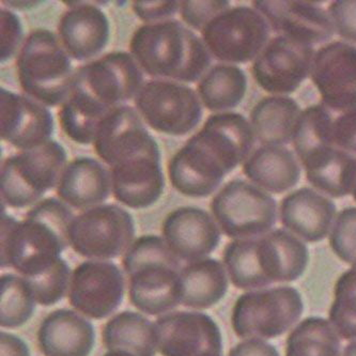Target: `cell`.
<instances>
[{
	"instance_id": "obj_1",
	"label": "cell",
	"mask_w": 356,
	"mask_h": 356,
	"mask_svg": "<svg viewBox=\"0 0 356 356\" xmlns=\"http://www.w3.org/2000/svg\"><path fill=\"white\" fill-rule=\"evenodd\" d=\"M252 125L240 113L209 117L202 130L169 162V180L185 196L202 198L216 192L225 176L250 158Z\"/></svg>"
},
{
	"instance_id": "obj_2",
	"label": "cell",
	"mask_w": 356,
	"mask_h": 356,
	"mask_svg": "<svg viewBox=\"0 0 356 356\" xmlns=\"http://www.w3.org/2000/svg\"><path fill=\"white\" fill-rule=\"evenodd\" d=\"M141 87L140 69L132 56L123 51L107 54L79 67L59 111L63 132L77 144H91L101 121L136 97Z\"/></svg>"
},
{
	"instance_id": "obj_3",
	"label": "cell",
	"mask_w": 356,
	"mask_h": 356,
	"mask_svg": "<svg viewBox=\"0 0 356 356\" xmlns=\"http://www.w3.org/2000/svg\"><path fill=\"white\" fill-rule=\"evenodd\" d=\"M73 213L58 199L47 198L28 211L25 220L1 216V268H13L25 280L57 264L69 243Z\"/></svg>"
},
{
	"instance_id": "obj_4",
	"label": "cell",
	"mask_w": 356,
	"mask_h": 356,
	"mask_svg": "<svg viewBox=\"0 0 356 356\" xmlns=\"http://www.w3.org/2000/svg\"><path fill=\"white\" fill-rule=\"evenodd\" d=\"M222 258L234 286L252 290L298 280L307 268L309 252L294 234L277 229L234 240L225 248Z\"/></svg>"
},
{
	"instance_id": "obj_5",
	"label": "cell",
	"mask_w": 356,
	"mask_h": 356,
	"mask_svg": "<svg viewBox=\"0 0 356 356\" xmlns=\"http://www.w3.org/2000/svg\"><path fill=\"white\" fill-rule=\"evenodd\" d=\"M130 49L147 74L193 83L211 63L204 42L175 19L141 26L135 31Z\"/></svg>"
},
{
	"instance_id": "obj_6",
	"label": "cell",
	"mask_w": 356,
	"mask_h": 356,
	"mask_svg": "<svg viewBox=\"0 0 356 356\" xmlns=\"http://www.w3.org/2000/svg\"><path fill=\"white\" fill-rule=\"evenodd\" d=\"M129 296L137 309L162 315L181 303L180 259L158 236L137 238L125 252Z\"/></svg>"
},
{
	"instance_id": "obj_7",
	"label": "cell",
	"mask_w": 356,
	"mask_h": 356,
	"mask_svg": "<svg viewBox=\"0 0 356 356\" xmlns=\"http://www.w3.org/2000/svg\"><path fill=\"white\" fill-rule=\"evenodd\" d=\"M22 88L45 106L65 102L72 90V65L58 38L47 29L28 35L17 61Z\"/></svg>"
},
{
	"instance_id": "obj_8",
	"label": "cell",
	"mask_w": 356,
	"mask_h": 356,
	"mask_svg": "<svg viewBox=\"0 0 356 356\" xmlns=\"http://www.w3.org/2000/svg\"><path fill=\"white\" fill-rule=\"evenodd\" d=\"M67 153L59 143L22 151L6 159L0 172V192L11 208H26L40 200L60 180Z\"/></svg>"
},
{
	"instance_id": "obj_9",
	"label": "cell",
	"mask_w": 356,
	"mask_h": 356,
	"mask_svg": "<svg viewBox=\"0 0 356 356\" xmlns=\"http://www.w3.org/2000/svg\"><path fill=\"white\" fill-rule=\"evenodd\" d=\"M303 312L301 293L290 286L246 292L232 308V329L240 338L273 339L287 333Z\"/></svg>"
},
{
	"instance_id": "obj_10",
	"label": "cell",
	"mask_w": 356,
	"mask_h": 356,
	"mask_svg": "<svg viewBox=\"0 0 356 356\" xmlns=\"http://www.w3.org/2000/svg\"><path fill=\"white\" fill-rule=\"evenodd\" d=\"M211 210L222 232L236 240L268 234L277 218L275 199L240 179L225 185L213 198Z\"/></svg>"
},
{
	"instance_id": "obj_11",
	"label": "cell",
	"mask_w": 356,
	"mask_h": 356,
	"mask_svg": "<svg viewBox=\"0 0 356 356\" xmlns=\"http://www.w3.org/2000/svg\"><path fill=\"white\" fill-rule=\"evenodd\" d=\"M270 25L260 12L250 7L229 8L218 14L202 31L209 53L228 63L257 58L268 42Z\"/></svg>"
},
{
	"instance_id": "obj_12",
	"label": "cell",
	"mask_w": 356,
	"mask_h": 356,
	"mask_svg": "<svg viewBox=\"0 0 356 356\" xmlns=\"http://www.w3.org/2000/svg\"><path fill=\"white\" fill-rule=\"evenodd\" d=\"M135 236L130 213L117 204L89 209L69 227V243L83 257L113 259L127 252Z\"/></svg>"
},
{
	"instance_id": "obj_13",
	"label": "cell",
	"mask_w": 356,
	"mask_h": 356,
	"mask_svg": "<svg viewBox=\"0 0 356 356\" xmlns=\"http://www.w3.org/2000/svg\"><path fill=\"white\" fill-rule=\"evenodd\" d=\"M135 105L149 127L158 132L182 136L202 120V106L196 92L175 81H149L135 97Z\"/></svg>"
},
{
	"instance_id": "obj_14",
	"label": "cell",
	"mask_w": 356,
	"mask_h": 356,
	"mask_svg": "<svg viewBox=\"0 0 356 356\" xmlns=\"http://www.w3.org/2000/svg\"><path fill=\"white\" fill-rule=\"evenodd\" d=\"M314 57L312 45L278 35L270 40L254 59V81L266 92L273 95L294 92L312 72Z\"/></svg>"
},
{
	"instance_id": "obj_15",
	"label": "cell",
	"mask_w": 356,
	"mask_h": 356,
	"mask_svg": "<svg viewBox=\"0 0 356 356\" xmlns=\"http://www.w3.org/2000/svg\"><path fill=\"white\" fill-rule=\"evenodd\" d=\"M154 330L163 356H222L220 327L204 312L166 314L155 321Z\"/></svg>"
},
{
	"instance_id": "obj_16",
	"label": "cell",
	"mask_w": 356,
	"mask_h": 356,
	"mask_svg": "<svg viewBox=\"0 0 356 356\" xmlns=\"http://www.w3.org/2000/svg\"><path fill=\"white\" fill-rule=\"evenodd\" d=\"M124 277L113 262L89 260L79 264L70 282V304L91 319H104L120 306Z\"/></svg>"
},
{
	"instance_id": "obj_17",
	"label": "cell",
	"mask_w": 356,
	"mask_h": 356,
	"mask_svg": "<svg viewBox=\"0 0 356 356\" xmlns=\"http://www.w3.org/2000/svg\"><path fill=\"white\" fill-rule=\"evenodd\" d=\"M111 190L121 204L146 209L158 202L164 191L159 146L125 155L111 167Z\"/></svg>"
},
{
	"instance_id": "obj_18",
	"label": "cell",
	"mask_w": 356,
	"mask_h": 356,
	"mask_svg": "<svg viewBox=\"0 0 356 356\" xmlns=\"http://www.w3.org/2000/svg\"><path fill=\"white\" fill-rule=\"evenodd\" d=\"M310 74L324 106L338 113L356 107V47L341 41L324 45Z\"/></svg>"
},
{
	"instance_id": "obj_19",
	"label": "cell",
	"mask_w": 356,
	"mask_h": 356,
	"mask_svg": "<svg viewBox=\"0 0 356 356\" xmlns=\"http://www.w3.org/2000/svg\"><path fill=\"white\" fill-rule=\"evenodd\" d=\"M54 117L45 105L31 97L0 90L1 139L22 151L31 150L49 141Z\"/></svg>"
},
{
	"instance_id": "obj_20",
	"label": "cell",
	"mask_w": 356,
	"mask_h": 356,
	"mask_svg": "<svg viewBox=\"0 0 356 356\" xmlns=\"http://www.w3.org/2000/svg\"><path fill=\"white\" fill-rule=\"evenodd\" d=\"M254 8L280 35L320 44L334 35L330 14L312 1H254Z\"/></svg>"
},
{
	"instance_id": "obj_21",
	"label": "cell",
	"mask_w": 356,
	"mask_h": 356,
	"mask_svg": "<svg viewBox=\"0 0 356 356\" xmlns=\"http://www.w3.org/2000/svg\"><path fill=\"white\" fill-rule=\"evenodd\" d=\"M163 236L177 257L188 264L204 259L220 242L216 222L196 207H182L169 213L163 222Z\"/></svg>"
},
{
	"instance_id": "obj_22",
	"label": "cell",
	"mask_w": 356,
	"mask_h": 356,
	"mask_svg": "<svg viewBox=\"0 0 356 356\" xmlns=\"http://www.w3.org/2000/svg\"><path fill=\"white\" fill-rule=\"evenodd\" d=\"M336 216L331 199L309 188L284 197L280 204L282 226L308 243H317L329 234Z\"/></svg>"
},
{
	"instance_id": "obj_23",
	"label": "cell",
	"mask_w": 356,
	"mask_h": 356,
	"mask_svg": "<svg viewBox=\"0 0 356 356\" xmlns=\"http://www.w3.org/2000/svg\"><path fill=\"white\" fill-rule=\"evenodd\" d=\"M93 144L97 154L111 167L122 155L158 143L145 127L138 113L122 105L101 121Z\"/></svg>"
},
{
	"instance_id": "obj_24",
	"label": "cell",
	"mask_w": 356,
	"mask_h": 356,
	"mask_svg": "<svg viewBox=\"0 0 356 356\" xmlns=\"http://www.w3.org/2000/svg\"><path fill=\"white\" fill-rule=\"evenodd\" d=\"M73 5L59 22L61 43L72 58L86 60L99 55L109 40V22L99 8Z\"/></svg>"
},
{
	"instance_id": "obj_25",
	"label": "cell",
	"mask_w": 356,
	"mask_h": 356,
	"mask_svg": "<svg viewBox=\"0 0 356 356\" xmlns=\"http://www.w3.org/2000/svg\"><path fill=\"white\" fill-rule=\"evenodd\" d=\"M38 340L45 356H89L95 346V327L76 312L57 309L42 321Z\"/></svg>"
},
{
	"instance_id": "obj_26",
	"label": "cell",
	"mask_w": 356,
	"mask_h": 356,
	"mask_svg": "<svg viewBox=\"0 0 356 356\" xmlns=\"http://www.w3.org/2000/svg\"><path fill=\"white\" fill-rule=\"evenodd\" d=\"M111 177L99 161L81 156L70 163L57 186L58 196L75 209L95 208L109 197Z\"/></svg>"
},
{
	"instance_id": "obj_27",
	"label": "cell",
	"mask_w": 356,
	"mask_h": 356,
	"mask_svg": "<svg viewBox=\"0 0 356 356\" xmlns=\"http://www.w3.org/2000/svg\"><path fill=\"white\" fill-rule=\"evenodd\" d=\"M243 172L258 188L274 194L291 190L301 179L296 155L282 146H262L243 165Z\"/></svg>"
},
{
	"instance_id": "obj_28",
	"label": "cell",
	"mask_w": 356,
	"mask_h": 356,
	"mask_svg": "<svg viewBox=\"0 0 356 356\" xmlns=\"http://www.w3.org/2000/svg\"><path fill=\"white\" fill-rule=\"evenodd\" d=\"M301 113V108L291 97H264L250 113L254 136L264 146L288 144L293 138Z\"/></svg>"
},
{
	"instance_id": "obj_29",
	"label": "cell",
	"mask_w": 356,
	"mask_h": 356,
	"mask_svg": "<svg viewBox=\"0 0 356 356\" xmlns=\"http://www.w3.org/2000/svg\"><path fill=\"white\" fill-rule=\"evenodd\" d=\"M181 304L208 309L218 304L228 290L226 270L212 258L190 262L180 272Z\"/></svg>"
},
{
	"instance_id": "obj_30",
	"label": "cell",
	"mask_w": 356,
	"mask_h": 356,
	"mask_svg": "<svg viewBox=\"0 0 356 356\" xmlns=\"http://www.w3.org/2000/svg\"><path fill=\"white\" fill-rule=\"evenodd\" d=\"M308 182L333 198L352 193L356 176V160L346 151L327 149L303 163Z\"/></svg>"
},
{
	"instance_id": "obj_31",
	"label": "cell",
	"mask_w": 356,
	"mask_h": 356,
	"mask_svg": "<svg viewBox=\"0 0 356 356\" xmlns=\"http://www.w3.org/2000/svg\"><path fill=\"white\" fill-rule=\"evenodd\" d=\"M103 343L109 351H125L135 356H155L158 350L154 324L138 312H120L102 331Z\"/></svg>"
},
{
	"instance_id": "obj_32",
	"label": "cell",
	"mask_w": 356,
	"mask_h": 356,
	"mask_svg": "<svg viewBox=\"0 0 356 356\" xmlns=\"http://www.w3.org/2000/svg\"><path fill=\"white\" fill-rule=\"evenodd\" d=\"M248 90V77L236 65H218L202 77L198 85L199 97L212 111H229L238 106Z\"/></svg>"
},
{
	"instance_id": "obj_33",
	"label": "cell",
	"mask_w": 356,
	"mask_h": 356,
	"mask_svg": "<svg viewBox=\"0 0 356 356\" xmlns=\"http://www.w3.org/2000/svg\"><path fill=\"white\" fill-rule=\"evenodd\" d=\"M286 356H341L339 335L324 318H306L288 336Z\"/></svg>"
},
{
	"instance_id": "obj_34",
	"label": "cell",
	"mask_w": 356,
	"mask_h": 356,
	"mask_svg": "<svg viewBox=\"0 0 356 356\" xmlns=\"http://www.w3.org/2000/svg\"><path fill=\"white\" fill-rule=\"evenodd\" d=\"M331 111L322 105H314L302 111L294 132V149L302 163L314 155L335 147Z\"/></svg>"
},
{
	"instance_id": "obj_35",
	"label": "cell",
	"mask_w": 356,
	"mask_h": 356,
	"mask_svg": "<svg viewBox=\"0 0 356 356\" xmlns=\"http://www.w3.org/2000/svg\"><path fill=\"white\" fill-rule=\"evenodd\" d=\"M35 298L24 277L5 274L0 278V325L15 329L33 317Z\"/></svg>"
},
{
	"instance_id": "obj_36",
	"label": "cell",
	"mask_w": 356,
	"mask_h": 356,
	"mask_svg": "<svg viewBox=\"0 0 356 356\" xmlns=\"http://www.w3.org/2000/svg\"><path fill=\"white\" fill-rule=\"evenodd\" d=\"M334 296L329 312L330 322L339 337L356 339V261L338 278Z\"/></svg>"
},
{
	"instance_id": "obj_37",
	"label": "cell",
	"mask_w": 356,
	"mask_h": 356,
	"mask_svg": "<svg viewBox=\"0 0 356 356\" xmlns=\"http://www.w3.org/2000/svg\"><path fill=\"white\" fill-rule=\"evenodd\" d=\"M71 270L67 262L61 258L58 264L45 273L31 280H26L31 284L35 301L40 305L51 306L67 293L70 287Z\"/></svg>"
},
{
	"instance_id": "obj_38",
	"label": "cell",
	"mask_w": 356,
	"mask_h": 356,
	"mask_svg": "<svg viewBox=\"0 0 356 356\" xmlns=\"http://www.w3.org/2000/svg\"><path fill=\"white\" fill-rule=\"evenodd\" d=\"M334 254L346 264L356 261V208H346L335 218L330 234Z\"/></svg>"
},
{
	"instance_id": "obj_39",
	"label": "cell",
	"mask_w": 356,
	"mask_h": 356,
	"mask_svg": "<svg viewBox=\"0 0 356 356\" xmlns=\"http://www.w3.org/2000/svg\"><path fill=\"white\" fill-rule=\"evenodd\" d=\"M226 0L214 1H181V17L185 23L197 31H204V28L218 14L229 9Z\"/></svg>"
},
{
	"instance_id": "obj_40",
	"label": "cell",
	"mask_w": 356,
	"mask_h": 356,
	"mask_svg": "<svg viewBox=\"0 0 356 356\" xmlns=\"http://www.w3.org/2000/svg\"><path fill=\"white\" fill-rule=\"evenodd\" d=\"M0 56L1 63H6L17 53L23 38V26L17 14L7 9L0 11Z\"/></svg>"
},
{
	"instance_id": "obj_41",
	"label": "cell",
	"mask_w": 356,
	"mask_h": 356,
	"mask_svg": "<svg viewBox=\"0 0 356 356\" xmlns=\"http://www.w3.org/2000/svg\"><path fill=\"white\" fill-rule=\"evenodd\" d=\"M334 28L343 39L356 42V1L339 0L329 8Z\"/></svg>"
},
{
	"instance_id": "obj_42",
	"label": "cell",
	"mask_w": 356,
	"mask_h": 356,
	"mask_svg": "<svg viewBox=\"0 0 356 356\" xmlns=\"http://www.w3.org/2000/svg\"><path fill=\"white\" fill-rule=\"evenodd\" d=\"M333 140L340 150L356 153V107L334 118Z\"/></svg>"
},
{
	"instance_id": "obj_43",
	"label": "cell",
	"mask_w": 356,
	"mask_h": 356,
	"mask_svg": "<svg viewBox=\"0 0 356 356\" xmlns=\"http://www.w3.org/2000/svg\"><path fill=\"white\" fill-rule=\"evenodd\" d=\"M179 1H134L133 10L139 19L144 22H162L172 17L180 9Z\"/></svg>"
},
{
	"instance_id": "obj_44",
	"label": "cell",
	"mask_w": 356,
	"mask_h": 356,
	"mask_svg": "<svg viewBox=\"0 0 356 356\" xmlns=\"http://www.w3.org/2000/svg\"><path fill=\"white\" fill-rule=\"evenodd\" d=\"M229 356H280L273 345L261 339H246L229 351Z\"/></svg>"
},
{
	"instance_id": "obj_45",
	"label": "cell",
	"mask_w": 356,
	"mask_h": 356,
	"mask_svg": "<svg viewBox=\"0 0 356 356\" xmlns=\"http://www.w3.org/2000/svg\"><path fill=\"white\" fill-rule=\"evenodd\" d=\"M0 356H31L29 348L22 338L13 334L0 333Z\"/></svg>"
},
{
	"instance_id": "obj_46",
	"label": "cell",
	"mask_w": 356,
	"mask_h": 356,
	"mask_svg": "<svg viewBox=\"0 0 356 356\" xmlns=\"http://www.w3.org/2000/svg\"><path fill=\"white\" fill-rule=\"evenodd\" d=\"M343 356H356V340L346 346Z\"/></svg>"
},
{
	"instance_id": "obj_47",
	"label": "cell",
	"mask_w": 356,
	"mask_h": 356,
	"mask_svg": "<svg viewBox=\"0 0 356 356\" xmlns=\"http://www.w3.org/2000/svg\"><path fill=\"white\" fill-rule=\"evenodd\" d=\"M104 356H135L134 354L129 353V352L125 351H109L107 352L106 354H104Z\"/></svg>"
},
{
	"instance_id": "obj_48",
	"label": "cell",
	"mask_w": 356,
	"mask_h": 356,
	"mask_svg": "<svg viewBox=\"0 0 356 356\" xmlns=\"http://www.w3.org/2000/svg\"><path fill=\"white\" fill-rule=\"evenodd\" d=\"M352 195H353V198L355 199L356 202V176L355 181H354L353 188H352Z\"/></svg>"
},
{
	"instance_id": "obj_49",
	"label": "cell",
	"mask_w": 356,
	"mask_h": 356,
	"mask_svg": "<svg viewBox=\"0 0 356 356\" xmlns=\"http://www.w3.org/2000/svg\"></svg>"
}]
</instances>
